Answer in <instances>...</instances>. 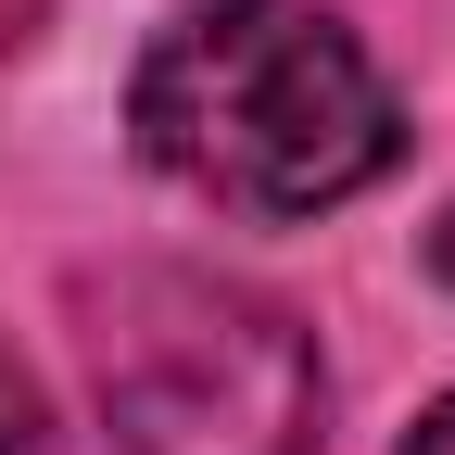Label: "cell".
I'll use <instances>...</instances> for the list:
<instances>
[{
	"mask_svg": "<svg viewBox=\"0 0 455 455\" xmlns=\"http://www.w3.org/2000/svg\"><path fill=\"white\" fill-rule=\"evenodd\" d=\"M0 455H64V443H51V405H38V379H26L13 355H0Z\"/></svg>",
	"mask_w": 455,
	"mask_h": 455,
	"instance_id": "obj_3",
	"label": "cell"
},
{
	"mask_svg": "<svg viewBox=\"0 0 455 455\" xmlns=\"http://www.w3.org/2000/svg\"><path fill=\"white\" fill-rule=\"evenodd\" d=\"M127 114H140V152L164 178L228 203V215L355 203L405 140L367 51L304 0H203L190 26L152 38Z\"/></svg>",
	"mask_w": 455,
	"mask_h": 455,
	"instance_id": "obj_1",
	"label": "cell"
},
{
	"mask_svg": "<svg viewBox=\"0 0 455 455\" xmlns=\"http://www.w3.org/2000/svg\"><path fill=\"white\" fill-rule=\"evenodd\" d=\"M76 316L127 455H316L329 379L291 304L203 266H114L76 291Z\"/></svg>",
	"mask_w": 455,
	"mask_h": 455,
	"instance_id": "obj_2",
	"label": "cell"
},
{
	"mask_svg": "<svg viewBox=\"0 0 455 455\" xmlns=\"http://www.w3.org/2000/svg\"><path fill=\"white\" fill-rule=\"evenodd\" d=\"M405 455H455V405H430V418H418V443H405Z\"/></svg>",
	"mask_w": 455,
	"mask_h": 455,
	"instance_id": "obj_4",
	"label": "cell"
},
{
	"mask_svg": "<svg viewBox=\"0 0 455 455\" xmlns=\"http://www.w3.org/2000/svg\"><path fill=\"white\" fill-rule=\"evenodd\" d=\"M430 266H443V278H455V215H443V228H430Z\"/></svg>",
	"mask_w": 455,
	"mask_h": 455,
	"instance_id": "obj_5",
	"label": "cell"
}]
</instances>
